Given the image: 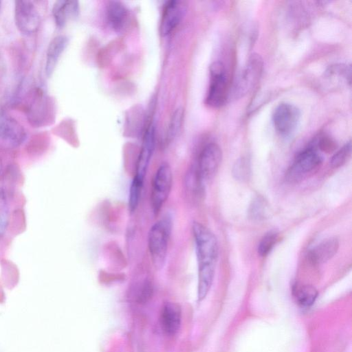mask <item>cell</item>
<instances>
[{"mask_svg":"<svg viewBox=\"0 0 352 352\" xmlns=\"http://www.w3.org/2000/svg\"><path fill=\"white\" fill-rule=\"evenodd\" d=\"M181 320L180 306L173 302L164 303L160 314V324L162 330L168 335H175L179 329Z\"/></svg>","mask_w":352,"mask_h":352,"instance_id":"5bb4252c","label":"cell"},{"mask_svg":"<svg viewBox=\"0 0 352 352\" xmlns=\"http://www.w3.org/2000/svg\"><path fill=\"white\" fill-rule=\"evenodd\" d=\"M7 222V205L2 192H0V234L3 232Z\"/></svg>","mask_w":352,"mask_h":352,"instance_id":"484cf974","label":"cell"},{"mask_svg":"<svg viewBox=\"0 0 352 352\" xmlns=\"http://www.w3.org/2000/svg\"><path fill=\"white\" fill-rule=\"evenodd\" d=\"M185 10L184 5L179 1H170L166 4L160 26L162 36L169 34L179 25Z\"/></svg>","mask_w":352,"mask_h":352,"instance_id":"4fadbf2b","label":"cell"},{"mask_svg":"<svg viewBox=\"0 0 352 352\" xmlns=\"http://www.w3.org/2000/svg\"><path fill=\"white\" fill-rule=\"evenodd\" d=\"M300 118V111L297 107L283 102L274 110L272 122L274 129L280 135L288 136L296 129Z\"/></svg>","mask_w":352,"mask_h":352,"instance_id":"ba28073f","label":"cell"},{"mask_svg":"<svg viewBox=\"0 0 352 352\" xmlns=\"http://www.w3.org/2000/svg\"><path fill=\"white\" fill-rule=\"evenodd\" d=\"M79 11L76 1H57L54 4L52 14L56 25L63 27L67 20L77 16Z\"/></svg>","mask_w":352,"mask_h":352,"instance_id":"ac0fdd59","label":"cell"},{"mask_svg":"<svg viewBox=\"0 0 352 352\" xmlns=\"http://www.w3.org/2000/svg\"><path fill=\"white\" fill-rule=\"evenodd\" d=\"M229 96L228 78L224 65L219 61L210 66V85L206 97V104L212 108H219Z\"/></svg>","mask_w":352,"mask_h":352,"instance_id":"277c9868","label":"cell"},{"mask_svg":"<svg viewBox=\"0 0 352 352\" xmlns=\"http://www.w3.org/2000/svg\"><path fill=\"white\" fill-rule=\"evenodd\" d=\"M293 296L296 302L302 307L311 305L317 296L316 288L310 285H295L292 289Z\"/></svg>","mask_w":352,"mask_h":352,"instance_id":"d6986e66","label":"cell"},{"mask_svg":"<svg viewBox=\"0 0 352 352\" xmlns=\"http://www.w3.org/2000/svg\"><path fill=\"white\" fill-rule=\"evenodd\" d=\"M26 133L16 120L0 111V141L10 146H17L25 140Z\"/></svg>","mask_w":352,"mask_h":352,"instance_id":"7c38bea8","label":"cell"},{"mask_svg":"<svg viewBox=\"0 0 352 352\" xmlns=\"http://www.w3.org/2000/svg\"><path fill=\"white\" fill-rule=\"evenodd\" d=\"M1 1H0V8H1Z\"/></svg>","mask_w":352,"mask_h":352,"instance_id":"83f0119b","label":"cell"},{"mask_svg":"<svg viewBox=\"0 0 352 352\" xmlns=\"http://www.w3.org/2000/svg\"><path fill=\"white\" fill-rule=\"evenodd\" d=\"M278 240V233L275 231H270L266 233L258 245V252L261 256L269 254Z\"/></svg>","mask_w":352,"mask_h":352,"instance_id":"7402d4cb","label":"cell"},{"mask_svg":"<svg viewBox=\"0 0 352 352\" xmlns=\"http://www.w3.org/2000/svg\"><path fill=\"white\" fill-rule=\"evenodd\" d=\"M30 99L25 109L30 122L37 126L45 125L50 113V102L47 95L40 87H36L32 91Z\"/></svg>","mask_w":352,"mask_h":352,"instance_id":"9c48e42d","label":"cell"},{"mask_svg":"<svg viewBox=\"0 0 352 352\" xmlns=\"http://www.w3.org/2000/svg\"><path fill=\"white\" fill-rule=\"evenodd\" d=\"M192 230L198 264L197 296L201 301L212 284L218 258V243L212 231L199 222L192 223Z\"/></svg>","mask_w":352,"mask_h":352,"instance_id":"6da1fadb","label":"cell"},{"mask_svg":"<svg viewBox=\"0 0 352 352\" xmlns=\"http://www.w3.org/2000/svg\"><path fill=\"white\" fill-rule=\"evenodd\" d=\"M317 143L320 150L324 151H331L336 147L334 142L329 137H322Z\"/></svg>","mask_w":352,"mask_h":352,"instance_id":"4316f807","label":"cell"},{"mask_svg":"<svg viewBox=\"0 0 352 352\" xmlns=\"http://www.w3.org/2000/svg\"><path fill=\"white\" fill-rule=\"evenodd\" d=\"M250 173L247 161L241 160L236 162L233 168V174L236 178L241 180L247 179Z\"/></svg>","mask_w":352,"mask_h":352,"instance_id":"d4e9b609","label":"cell"},{"mask_svg":"<svg viewBox=\"0 0 352 352\" xmlns=\"http://www.w3.org/2000/svg\"><path fill=\"white\" fill-rule=\"evenodd\" d=\"M326 73L327 76L338 74L339 76L344 78L349 84L351 83V65H347L345 64H338L332 65L327 69Z\"/></svg>","mask_w":352,"mask_h":352,"instance_id":"cb8c5ba5","label":"cell"},{"mask_svg":"<svg viewBox=\"0 0 352 352\" xmlns=\"http://www.w3.org/2000/svg\"><path fill=\"white\" fill-rule=\"evenodd\" d=\"M172 228L168 217L155 223L148 233V247L151 258L157 270L163 268L167 256L168 242Z\"/></svg>","mask_w":352,"mask_h":352,"instance_id":"7a4b0ae2","label":"cell"},{"mask_svg":"<svg viewBox=\"0 0 352 352\" xmlns=\"http://www.w3.org/2000/svg\"><path fill=\"white\" fill-rule=\"evenodd\" d=\"M14 19L18 30L25 34L36 32L41 23L39 12L31 1H15Z\"/></svg>","mask_w":352,"mask_h":352,"instance_id":"52a82bcc","label":"cell"},{"mask_svg":"<svg viewBox=\"0 0 352 352\" xmlns=\"http://www.w3.org/2000/svg\"><path fill=\"white\" fill-rule=\"evenodd\" d=\"M0 172H1V163H0Z\"/></svg>","mask_w":352,"mask_h":352,"instance_id":"f1b7e54d","label":"cell"},{"mask_svg":"<svg viewBox=\"0 0 352 352\" xmlns=\"http://www.w3.org/2000/svg\"><path fill=\"white\" fill-rule=\"evenodd\" d=\"M68 43V38L63 35L54 37L50 43L46 52L45 73L48 77L53 74L59 58Z\"/></svg>","mask_w":352,"mask_h":352,"instance_id":"e0dca14e","label":"cell"},{"mask_svg":"<svg viewBox=\"0 0 352 352\" xmlns=\"http://www.w3.org/2000/svg\"><path fill=\"white\" fill-rule=\"evenodd\" d=\"M221 159L222 152L218 144L211 142L203 148L195 167L203 182L214 177L221 164Z\"/></svg>","mask_w":352,"mask_h":352,"instance_id":"30bf717a","label":"cell"},{"mask_svg":"<svg viewBox=\"0 0 352 352\" xmlns=\"http://www.w3.org/2000/svg\"><path fill=\"white\" fill-rule=\"evenodd\" d=\"M155 144V127L150 124L144 135L142 144L138 157L135 175L132 182L143 186L145 175L146 174Z\"/></svg>","mask_w":352,"mask_h":352,"instance_id":"8fae6325","label":"cell"},{"mask_svg":"<svg viewBox=\"0 0 352 352\" xmlns=\"http://www.w3.org/2000/svg\"><path fill=\"white\" fill-rule=\"evenodd\" d=\"M267 214V205L261 197L255 198L249 208V215L252 219H263Z\"/></svg>","mask_w":352,"mask_h":352,"instance_id":"44dd1931","label":"cell"},{"mask_svg":"<svg viewBox=\"0 0 352 352\" xmlns=\"http://www.w3.org/2000/svg\"><path fill=\"white\" fill-rule=\"evenodd\" d=\"M338 248L339 242L336 238L327 239L309 251V258L315 264L325 263L334 256Z\"/></svg>","mask_w":352,"mask_h":352,"instance_id":"2e32d148","label":"cell"},{"mask_svg":"<svg viewBox=\"0 0 352 352\" xmlns=\"http://www.w3.org/2000/svg\"><path fill=\"white\" fill-rule=\"evenodd\" d=\"M263 69L261 56L256 53L252 54L229 91V96L232 99H239L250 93L259 82Z\"/></svg>","mask_w":352,"mask_h":352,"instance_id":"3957f363","label":"cell"},{"mask_svg":"<svg viewBox=\"0 0 352 352\" xmlns=\"http://www.w3.org/2000/svg\"><path fill=\"white\" fill-rule=\"evenodd\" d=\"M173 173L167 163H162L154 175L151 191V206L154 214H157L167 200L171 190Z\"/></svg>","mask_w":352,"mask_h":352,"instance_id":"5b68a950","label":"cell"},{"mask_svg":"<svg viewBox=\"0 0 352 352\" xmlns=\"http://www.w3.org/2000/svg\"><path fill=\"white\" fill-rule=\"evenodd\" d=\"M106 16L109 25L117 32L122 31L126 27L129 20L127 8L118 1L108 2L106 7Z\"/></svg>","mask_w":352,"mask_h":352,"instance_id":"9a60e30c","label":"cell"},{"mask_svg":"<svg viewBox=\"0 0 352 352\" xmlns=\"http://www.w3.org/2000/svg\"><path fill=\"white\" fill-rule=\"evenodd\" d=\"M183 115L184 113L182 108L177 109L172 115L166 132L167 141H171L177 135L182 126Z\"/></svg>","mask_w":352,"mask_h":352,"instance_id":"ffe728a7","label":"cell"},{"mask_svg":"<svg viewBox=\"0 0 352 352\" xmlns=\"http://www.w3.org/2000/svg\"><path fill=\"white\" fill-rule=\"evenodd\" d=\"M322 159L314 146H309L299 153L289 168L286 177L290 182H298L307 174L316 169Z\"/></svg>","mask_w":352,"mask_h":352,"instance_id":"8992f818","label":"cell"},{"mask_svg":"<svg viewBox=\"0 0 352 352\" xmlns=\"http://www.w3.org/2000/svg\"><path fill=\"white\" fill-rule=\"evenodd\" d=\"M351 153V143H346L340 149H339L331 157L330 163L334 168H338L344 165Z\"/></svg>","mask_w":352,"mask_h":352,"instance_id":"603a6c76","label":"cell"}]
</instances>
